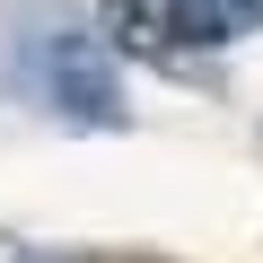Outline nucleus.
Returning <instances> with one entry per match:
<instances>
[{
	"mask_svg": "<svg viewBox=\"0 0 263 263\" xmlns=\"http://www.w3.org/2000/svg\"><path fill=\"white\" fill-rule=\"evenodd\" d=\"M263 27V0H97V35L132 62H184L219 53Z\"/></svg>",
	"mask_w": 263,
	"mask_h": 263,
	"instance_id": "nucleus-1",
	"label": "nucleus"
},
{
	"mask_svg": "<svg viewBox=\"0 0 263 263\" xmlns=\"http://www.w3.org/2000/svg\"><path fill=\"white\" fill-rule=\"evenodd\" d=\"M44 70V105L79 132H114L123 123V79H114V44L105 35H53L35 53Z\"/></svg>",
	"mask_w": 263,
	"mask_h": 263,
	"instance_id": "nucleus-2",
	"label": "nucleus"
}]
</instances>
